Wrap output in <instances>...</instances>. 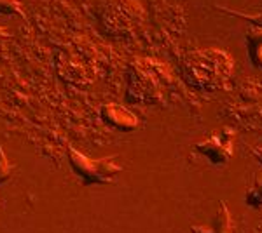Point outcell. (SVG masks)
Returning <instances> with one entry per match:
<instances>
[{
	"instance_id": "6da1fadb",
	"label": "cell",
	"mask_w": 262,
	"mask_h": 233,
	"mask_svg": "<svg viewBox=\"0 0 262 233\" xmlns=\"http://www.w3.org/2000/svg\"><path fill=\"white\" fill-rule=\"evenodd\" d=\"M182 77L200 91H219L226 87L234 71V59L219 47L194 49L184 54L180 63Z\"/></svg>"
},
{
	"instance_id": "7a4b0ae2",
	"label": "cell",
	"mask_w": 262,
	"mask_h": 233,
	"mask_svg": "<svg viewBox=\"0 0 262 233\" xmlns=\"http://www.w3.org/2000/svg\"><path fill=\"white\" fill-rule=\"evenodd\" d=\"M221 113L234 127L262 133V79L245 77L229 91Z\"/></svg>"
},
{
	"instance_id": "3957f363",
	"label": "cell",
	"mask_w": 262,
	"mask_h": 233,
	"mask_svg": "<svg viewBox=\"0 0 262 233\" xmlns=\"http://www.w3.org/2000/svg\"><path fill=\"white\" fill-rule=\"evenodd\" d=\"M126 101L129 105H156L164 99L168 73L159 63L147 58H135L128 65Z\"/></svg>"
},
{
	"instance_id": "277c9868",
	"label": "cell",
	"mask_w": 262,
	"mask_h": 233,
	"mask_svg": "<svg viewBox=\"0 0 262 233\" xmlns=\"http://www.w3.org/2000/svg\"><path fill=\"white\" fill-rule=\"evenodd\" d=\"M69 162L75 176L82 181L84 186L91 185H107L112 183L121 174L122 167L116 164V157H103V159H90L88 155L81 153L75 148L67 150Z\"/></svg>"
},
{
	"instance_id": "5b68a950",
	"label": "cell",
	"mask_w": 262,
	"mask_h": 233,
	"mask_svg": "<svg viewBox=\"0 0 262 233\" xmlns=\"http://www.w3.org/2000/svg\"><path fill=\"white\" fill-rule=\"evenodd\" d=\"M100 21L112 33H129L143 19L138 0H103L100 4Z\"/></svg>"
},
{
	"instance_id": "8992f818",
	"label": "cell",
	"mask_w": 262,
	"mask_h": 233,
	"mask_svg": "<svg viewBox=\"0 0 262 233\" xmlns=\"http://www.w3.org/2000/svg\"><path fill=\"white\" fill-rule=\"evenodd\" d=\"M234 129L226 125L222 129H219L217 133L210 134L208 138L198 141L194 145V150L215 165H226L229 164L232 153H234Z\"/></svg>"
},
{
	"instance_id": "52a82bcc",
	"label": "cell",
	"mask_w": 262,
	"mask_h": 233,
	"mask_svg": "<svg viewBox=\"0 0 262 233\" xmlns=\"http://www.w3.org/2000/svg\"><path fill=\"white\" fill-rule=\"evenodd\" d=\"M100 117L108 127L121 131V133H131L138 127V118L131 110H128L122 105L116 103H105L100 108Z\"/></svg>"
},
{
	"instance_id": "ba28073f",
	"label": "cell",
	"mask_w": 262,
	"mask_h": 233,
	"mask_svg": "<svg viewBox=\"0 0 262 233\" xmlns=\"http://www.w3.org/2000/svg\"><path fill=\"white\" fill-rule=\"evenodd\" d=\"M191 233H232V216L226 202H219L212 224H194Z\"/></svg>"
},
{
	"instance_id": "9c48e42d",
	"label": "cell",
	"mask_w": 262,
	"mask_h": 233,
	"mask_svg": "<svg viewBox=\"0 0 262 233\" xmlns=\"http://www.w3.org/2000/svg\"><path fill=\"white\" fill-rule=\"evenodd\" d=\"M247 45H248V56L253 66L262 68V30L250 28L247 33Z\"/></svg>"
},
{
	"instance_id": "30bf717a",
	"label": "cell",
	"mask_w": 262,
	"mask_h": 233,
	"mask_svg": "<svg viewBox=\"0 0 262 233\" xmlns=\"http://www.w3.org/2000/svg\"><path fill=\"white\" fill-rule=\"evenodd\" d=\"M245 202L248 207L253 209H260L262 207V172H257L253 177V183L248 186L247 193H245Z\"/></svg>"
},
{
	"instance_id": "8fae6325",
	"label": "cell",
	"mask_w": 262,
	"mask_h": 233,
	"mask_svg": "<svg viewBox=\"0 0 262 233\" xmlns=\"http://www.w3.org/2000/svg\"><path fill=\"white\" fill-rule=\"evenodd\" d=\"M215 9L221 11L222 14H227V16H232V18L248 21V23H252V27L262 30V11L260 12H252V14H248V12L234 11V9H229V7H222V6H215Z\"/></svg>"
},
{
	"instance_id": "7c38bea8",
	"label": "cell",
	"mask_w": 262,
	"mask_h": 233,
	"mask_svg": "<svg viewBox=\"0 0 262 233\" xmlns=\"http://www.w3.org/2000/svg\"><path fill=\"white\" fill-rule=\"evenodd\" d=\"M25 0H0V14L4 16H19V18H27L23 11Z\"/></svg>"
},
{
	"instance_id": "4fadbf2b",
	"label": "cell",
	"mask_w": 262,
	"mask_h": 233,
	"mask_svg": "<svg viewBox=\"0 0 262 233\" xmlns=\"http://www.w3.org/2000/svg\"><path fill=\"white\" fill-rule=\"evenodd\" d=\"M12 176V165L7 160V155L4 151V148L0 146V185H4L6 181H9Z\"/></svg>"
},
{
	"instance_id": "5bb4252c",
	"label": "cell",
	"mask_w": 262,
	"mask_h": 233,
	"mask_svg": "<svg viewBox=\"0 0 262 233\" xmlns=\"http://www.w3.org/2000/svg\"><path fill=\"white\" fill-rule=\"evenodd\" d=\"M252 155L255 157L257 160L262 164V145L260 146H255V148H252Z\"/></svg>"
},
{
	"instance_id": "9a60e30c",
	"label": "cell",
	"mask_w": 262,
	"mask_h": 233,
	"mask_svg": "<svg viewBox=\"0 0 262 233\" xmlns=\"http://www.w3.org/2000/svg\"><path fill=\"white\" fill-rule=\"evenodd\" d=\"M11 33L9 32H7V30L6 28H2V27H0V40H6V39H11Z\"/></svg>"
}]
</instances>
